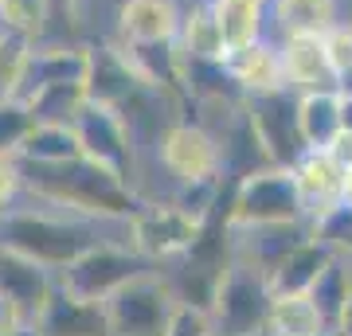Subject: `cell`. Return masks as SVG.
Returning a JSON list of instances; mask_svg holds the SVG:
<instances>
[{
    "mask_svg": "<svg viewBox=\"0 0 352 336\" xmlns=\"http://www.w3.org/2000/svg\"><path fill=\"white\" fill-rule=\"evenodd\" d=\"M20 164H24L32 199L63 208V212L82 215V219H94V223H126L145 203L129 180L94 164L90 157H75V161L63 164H28V161Z\"/></svg>",
    "mask_w": 352,
    "mask_h": 336,
    "instance_id": "6da1fadb",
    "label": "cell"
},
{
    "mask_svg": "<svg viewBox=\"0 0 352 336\" xmlns=\"http://www.w3.org/2000/svg\"><path fill=\"white\" fill-rule=\"evenodd\" d=\"M106 227H122V223H94L82 215H71L63 208H51L39 199L24 196L16 208L0 212V247L16 250L24 258L47 266L51 274L67 270L75 258H82L90 247H98Z\"/></svg>",
    "mask_w": 352,
    "mask_h": 336,
    "instance_id": "7a4b0ae2",
    "label": "cell"
},
{
    "mask_svg": "<svg viewBox=\"0 0 352 336\" xmlns=\"http://www.w3.org/2000/svg\"><path fill=\"white\" fill-rule=\"evenodd\" d=\"M270 278L251 266V262L235 258L223 270L215 298L208 305V317L215 324V336H263L266 333V317H270Z\"/></svg>",
    "mask_w": 352,
    "mask_h": 336,
    "instance_id": "3957f363",
    "label": "cell"
},
{
    "mask_svg": "<svg viewBox=\"0 0 352 336\" xmlns=\"http://www.w3.org/2000/svg\"><path fill=\"white\" fill-rule=\"evenodd\" d=\"M227 223L231 227L305 223V203H302L294 172L282 168V164H270V168H258V172L243 176L239 184L231 188Z\"/></svg>",
    "mask_w": 352,
    "mask_h": 336,
    "instance_id": "277c9868",
    "label": "cell"
},
{
    "mask_svg": "<svg viewBox=\"0 0 352 336\" xmlns=\"http://www.w3.org/2000/svg\"><path fill=\"white\" fill-rule=\"evenodd\" d=\"M204 235V223L188 215L176 199H145L138 212L126 219V243L138 254L164 266V262L184 258Z\"/></svg>",
    "mask_w": 352,
    "mask_h": 336,
    "instance_id": "5b68a950",
    "label": "cell"
},
{
    "mask_svg": "<svg viewBox=\"0 0 352 336\" xmlns=\"http://www.w3.org/2000/svg\"><path fill=\"white\" fill-rule=\"evenodd\" d=\"M149 270H157V266L145 254H138L126 238H102L98 247H90L82 258H75L67 270H59L55 282L71 293H78V298L106 305L126 282L149 274Z\"/></svg>",
    "mask_w": 352,
    "mask_h": 336,
    "instance_id": "8992f818",
    "label": "cell"
},
{
    "mask_svg": "<svg viewBox=\"0 0 352 336\" xmlns=\"http://www.w3.org/2000/svg\"><path fill=\"white\" fill-rule=\"evenodd\" d=\"M176 305H180V298H176V289L168 286V278L157 266L149 274L126 282L106 301L110 333L113 336H164Z\"/></svg>",
    "mask_w": 352,
    "mask_h": 336,
    "instance_id": "52a82bcc",
    "label": "cell"
},
{
    "mask_svg": "<svg viewBox=\"0 0 352 336\" xmlns=\"http://www.w3.org/2000/svg\"><path fill=\"white\" fill-rule=\"evenodd\" d=\"M75 133L82 145V157H90L94 164L110 168L138 188V133L118 106L87 102L82 113L75 117Z\"/></svg>",
    "mask_w": 352,
    "mask_h": 336,
    "instance_id": "ba28073f",
    "label": "cell"
},
{
    "mask_svg": "<svg viewBox=\"0 0 352 336\" xmlns=\"http://www.w3.org/2000/svg\"><path fill=\"white\" fill-rule=\"evenodd\" d=\"M153 149H157L161 168L173 176V184L223 176V149H219V137H215L200 117H176Z\"/></svg>",
    "mask_w": 352,
    "mask_h": 336,
    "instance_id": "9c48e42d",
    "label": "cell"
},
{
    "mask_svg": "<svg viewBox=\"0 0 352 336\" xmlns=\"http://www.w3.org/2000/svg\"><path fill=\"white\" fill-rule=\"evenodd\" d=\"M247 117H251V125H254V133H258V141H263L270 164L294 168V161L309 149L305 137H302V122H298V94L289 87L251 94V98H247Z\"/></svg>",
    "mask_w": 352,
    "mask_h": 336,
    "instance_id": "30bf717a",
    "label": "cell"
},
{
    "mask_svg": "<svg viewBox=\"0 0 352 336\" xmlns=\"http://www.w3.org/2000/svg\"><path fill=\"white\" fill-rule=\"evenodd\" d=\"M32 328H36L39 336H113L106 305H102V301L78 298V293L63 289L59 282L51 286L47 301L36 309Z\"/></svg>",
    "mask_w": 352,
    "mask_h": 336,
    "instance_id": "8fae6325",
    "label": "cell"
},
{
    "mask_svg": "<svg viewBox=\"0 0 352 336\" xmlns=\"http://www.w3.org/2000/svg\"><path fill=\"white\" fill-rule=\"evenodd\" d=\"M282 67H286V87L294 94H314V90H340L337 67L329 59L325 36H286L278 39Z\"/></svg>",
    "mask_w": 352,
    "mask_h": 336,
    "instance_id": "7c38bea8",
    "label": "cell"
},
{
    "mask_svg": "<svg viewBox=\"0 0 352 336\" xmlns=\"http://www.w3.org/2000/svg\"><path fill=\"white\" fill-rule=\"evenodd\" d=\"M294 180H298V192H302V203H305V223L321 215L325 208L340 203L344 199V176L349 168L333 157L329 149H305L298 161H294Z\"/></svg>",
    "mask_w": 352,
    "mask_h": 336,
    "instance_id": "4fadbf2b",
    "label": "cell"
},
{
    "mask_svg": "<svg viewBox=\"0 0 352 336\" xmlns=\"http://www.w3.org/2000/svg\"><path fill=\"white\" fill-rule=\"evenodd\" d=\"M231 227V223H227ZM302 238H309V223H263V227H231V243H235V258L258 266L270 274L278 262Z\"/></svg>",
    "mask_w": 352,
    "mask_h": 336,
    "instance_id": "5bb4252c",
    "label": "cell"
},
{
    "mask_svg": "<svg viewBox=\"0 0 352 336\" xmlns=\"http://www.w3.org/2000/svg\"><path fill=\"white\" fill-rule=\"evenodd\" d=\"M184 8L176 0H122L118 4V36L129 43H161L180 36Z\"/></svg>",
    "mask_w": 352,
    "mask_h": 336,
    "instance_id": "9a60e30c",
    "label": "cell"
},
{
    "mask_svg": "<svg viewBox=\"0 0 352 336\" xmlns=\"http://www.w3.org/2000/svg\"><path fill=\"white\" fill-rule=\"evenodd\" d=\"M87 71H90V47H78V43L36 47L32 51V63H28L20 102H28L36 90L55 87V82H87Z\"/></svg>",
    "mask_w": 352,
    "mask_h": 336,
    "instance_id": "2e32d148",
    "label": "cell"
},
{
    "mask_svg": "<svg viewBox=\"0 0 352 336\" xmlns=\"http://www.w3.org/2000/svg\"><path fill=\"white\" fill-rule=\"evenodd\" d=\"M227 71L235 75L247 98L251 94H263V90H278L286 87V67H282V47L270 43V39H258V43H247V47H231L223 55Z\"/></svg>",
    "mask_w": 352,
    "mask_h": 336,
    "instance_id": "e0dca14e",
    "label": "cell"
},
{
    "mask_svg": "<svg viewBox=\"0 0 352 336\" xmlns=\"http://www.w3.org/2000/svg\"><path fill=\"white\" fill-rule=\"evenodd\" d=\"M329 258H337V254H333L325 243H317L314 235L302 238V243L266 274L270 278V289H274V293H305V289L317 282V274L329 266Z\"/></svg>",
    "mask_w": 352,
    "mask_h": 336,
    "instance_id": "ac0fdd59",
    "label": "cell"
},
{
    "mask_svg": "<svg viewBox=\"0 0 352 336\" xmlns=\"http://www.w3.org/2000/svg\"><path fill=\"white\" fill-rule=\"evenodd\" d=\"M51 286H55V274L47 266H39V262L16 254V250L0 247V289H8L16 301H24L32 309V321H36V309L47 301Z\"/></svg>",
    "mask_w": 352,
    "mask_h": 336,
    "instance_id": "d6986e66",
    "label": "cell"
},
{
    "mask_svg": "<svg viewBox=\"0 0 352 336\" xmlns=\"http://www.w3.org/2000/svg\"><path fill=\"white\" fill-rule=\"evenodd\" d=\"M278 36H329L337 20V0H270Z\"/></svg>",
    "mask_w": 352,
    "mask_h": 336,
    "instance_id": "ffe728a7",
    "label": "cell"
},
{
    "mask_svg": "<svg viewBox=\"0 0 352 336\" xmlns=\"http://www.w3.org/2000/svg\"><path fill=\"white\" fill-rule=\"evenodd\" d=\"M176 43H180V51L188 59H223L227 55V39H223V27H219L212 0H196V4L184 8Z\"/></svg>",
    "mask_w": 352,
    "mask_h": 336,
    "instance_id": "44dd1931",
    "label": "cell"
},
{
    "mask_svg": "<svg viewBox=\"0 0 352 336\" xmlns=\"http://www.w3.org/2000/svg\"><path fill=\"white\" fill-rule=\"evenodd\" d=\"M333 333L317 309V301L305 293H274L270 317H266V336H321Z\"/></svg>",
    "mask_w": 352,
    "mask_h": 336,
    "instance_id": "7402d4cb",
    "label": "cell"
},
{
    "mask_svg": "<svg viewBox=\"0 0 352 336\" xmlns=\"http://www.w3.org/2000/svg\"><path fill=\"white\" fill-rule=\"evenodd\" d=\"M298 122H302V137L309 149H329L337 141V133L344 129V122H340V90L298 94Z\"/></svg>",
    "mask_w": 352,
    "mask_h": 336,
    "instance_id": "603a6c76",
    "label": "cell"
},
{
    "mask_svg": "<svg viewBox=\"0 0 352 336\" xmlns=\"http://www.w3.org/2000/svg\"><path fill=\"white\" fill-rule=\"evenodd\" d=\"M309 298L317 301V309L325 317V324L333 333H340L344 324V313H349L352 301V258H329V266L317 274V282L309 286Z\"/></svg>",
    "mask_w": 352,
    "mask_h": 336,
    "instance_id": "cb8c5ba5",
    "label": "cell"
},
{
    "mask_svg": "<svg viewBox=\"0 0 352 336\" xmlns=\"http://www.w3.org/2000/svg\"><path fill=\"white\" fill-rule=\"evenodd\" d=\"M227 51L266 39V0H212Z\"/></svg>",
    "mask_w": 352,
    "mask_h": 336,
    "instance_id": "d4e9b609",
    "label": "cell"
},
{
    "mask_svg": "<svg viewBox=\"0 0 352 336\" xmlns=\"http://www.w3.org/2000/svg\"><path fill=\"white\" fill-rule=\"evenodd\" d=\"M75 157H82L75 125L36 122V129L20 145V161H28V164H63V161H75Z\"/></svg>",
    "mask_w": 352,
    "mask_h": 336,
    "instance_id": "484cf974",
    "label": "cell"
},
{
    "mask_svg": "<svg viewBox=\"0 0 352 336\" xmlns=\"http://www.w3.org/2000/svg\"><path fill=\"white\" fill-rule=\"evenodd\" d=\"M90 102L87 82H55V87H43L28 98V110L36 122L47 125H75V117L82 113V106Z\"/></svg>",
    "mask_w": 352,
    "mask_h": 336,
    "instance_id": "4316f807",
    "label": "cell"
},
{
    "mask_svg": "<svg viewBox=\"0 0 352 336\" xmlns=\"http://www.w3.org/2000/svg\"><path fill=\"white\" fill-rule=\"evenodd\" d=\"M32 51L36 43L16 32H0V102L20 98L28 78V63H32Z\"/></svg>",
    "mask_w": 352,
    "mask_h": 336,
    "instance_id": "83f0119b",
    "label": "cell"
},
{
    "mask_svg": "<svg viewBox=\"0 0 352 336\" xmlns=\"http://www.w3.org/2000/svg\"><path fill=\"white\" fill-rule=\"evenodd\" d=\"M51 12H55L51 0H0V32H16L36 43L47 36Z\"/></svg>",
    "mask_w": 352,
    "mask_h": 336,
    "instance_id": "f1b7e54d",
    "label": "cell"
},
{
    "mask_svg": "<svg viewBox=\"0 0 352 336\" xmlns=\"http://www.w3.org/2000/svg\"><path fill=\"white\" fill-rule=\"evenodd\" d=\"M309 235H314L317 243H325L333 254L352 258V203L340 199V203L325 208L321 215H314V219H309Z\"/></svg>",
    "mask_w": 352,
    "mask_h": 336,
    "instance_id": "f546056e",
    "label": "cell"
},
{
    "mask_svg": "<svg viewBox=\"0 0 352 336\" xmlns=\"http://www.w3.org/2000/svg\"><path fill=\"white\" fill-rule=\"evenodd\" d=\"M32 129H36V117L28 110V102L20 98L0 102V153H16L20 157V145L28 141Z\"/></svg>",
    "mask_w": 352,
    "mask_h": 336,
    "instance_id": "4dcf8cb0",
    "label": "cell"
},
{
    "mask_svg": "<svg viewBox=\"0 0 352 336\" xmlns=\"http://www.w3.org/2000/svg\"><path fill=\"white\" fill-rule=\"evenodd\" d=\"M28 196V180H24V164L16 153H0V212L16 208Z\"/></svg>",
    "mask_w": 352,
    "mask_h": 336,
    "instance_id": "1f68e13d",
    "label": "cell"
},
{
    "mask_svg": "<svg viewBox=\"0 0 352 336\" xmlns=\"http://www.w3.org/2000/svg\"><path fill=\"white\" fill-rule=\"evenodd\" d=\"M164 336H215V324L208 317V309L180 301L173 313V321H168V328H164Z\"/></svg>",
    "mask_w": 352,
    "mask_h": 336,
    "instance_id": "d6a6232c",
    "label": "cell"
},
{
    "mask_svg": "<svg viewBox=\"0 0 352 336\" xmlns=\"http://www.w3.org/2000/svg\"><path fill=\"white\" fill-rule=\"evenodd\" d=\"M325 47H329L333 67H337L340 90H352V24H337V27H333V32L325 36Z\"/></svg>",
    "mask_w": 352,
    "mask_h": 336,
    "instance_id": "836d02e7",
    "label": "cell"
},
{
    "mask_svg": "<svg viewBox=\"0 0 352 336\" xmlns=\"http://www.w3.org/2000/svg\"><path fill=\"white\" fill-rule=\"evenodd\" d=\"M32 328V309L16 301L8 289H0V336H20Z\"/></svg>",
    "mask_w": 352,
    "mask_h": 336,
    "instance_id": "e575fe53",
    "label": "cell"
},
{
    "mask_svg": "<svg viewBox=\"0 0 352 336\" xmlns=\"http://www.w3.org/2000/svg\"><path fill=\"white\" fill-rule=\"evenodd\" d=\"M329 153H333V157H337V161L344 164V168H349V164H352V133H349V129H340L337 141L329 145Z\"/></svg>",
    "mask_w": 352,
    "mask_h": 336,
    "instance_id": "d590c367",
    "label": "cell"
},
{
    "mask_svg": "<svg viewBox=\"0 0 352 336\" xmlns=\"http://www.w3.org/2000/svg\"><path fill=\"white\" fill-rule=\"evenodd\" d=\"M340 122L352 133V90H340Z\"/></svg>",
    "mask_w": 352,
    "mask_h": 336,
    "instance_id": "8d00e7d4",
    "label": "cell"
},
{
    "mask_svg": "<svg viewBox=\"0 0 352 336\" xmlns=\"http://www.w3.org/2000/svg\"><path fill=\"white\" fill-rule=\"evenodd\" d=\"M340 333L352 336V301H349V313H344V324H340Z\"/></svg>",
    "mask_w": 352,
    "mask_h": 336,
    "instance_id": "74e56055",
    "label": "cell"
},
{
    "mask_svg": "<svg viewBox=\"0 0 352 336\" xmlns=\"http://www.w3.org/2000/svg\"><path fill=\"white\" fill-rule=\"evenodd\" d=\"M344 199L352 203V164H349V176H344Z\"/></svg>",
    "mask_w": 352,
    "mask_h": 336,
    "instance_id": "f35d334b",
    "label": "cell"
},
{
    "mask_svg": "<svg viewBox=\"0 0 352 336\" xmlns=\"http://www.w3.org/2000/svg\"><path fill=\"white\" fill-rule=\"evenodd\" d=\"M20 336H39V333H36V328H28V333H20Z\"/></svg>",
    "mask_w": 352,
    "mask_h": 336,
    "instance_id": "ab89813d",
    "label": "cell"
},
{
    "mask_svg": "<svg viewBox=\"0 0 352 336\" xmlns=\"http://www.w3.org/2000/svg\"><path fill=\"white\" fill-rule=\"evenodd\" d=\"M321 336H340V333H321Z\"/></svg>",
    "mask_w": 352,
    "mask_h": 336,
    "instance_id": "60d3db41",
    "label": "cell"
},
{
    "mask_svg": "<svg viewBox=\"0 0 352 336\" xmlns=\"http://www.w3.org/2000/svg\"><path fill=\"white\" fill-rule=\"evenodd\" d=\"M266 4H270V0H266Z\"/></svg>",
    "mask_w": 352,
    "mask_h": 336,
    "instance_id": "b9f144b4",
    "label": "cell"
},
{
    "mask_svg": "<svg viewBox=\"0 0 352 336\" xmlns=\"http://www.w3.org/2000/svg\"><path fill=\"white\" fill-rule=\"evenodd\" d=\"M340 336H344V333H340Z\"/></svg>",
    "mask_w": 352,
    "mask_h": 336,
    "instance_id": "7bdbcfd3",
    "label": "cell"
},
{
    "mask_svg": "<svg viewBox=\"0 0 352 336\" xmlns=\"http://www.w3.org/2000/svg\"><path fill=\"white\" fill-rule=\"evenodd\" d=\"M263 336H266V333H263Z\"/></svg>",
    "mask_w": 352,
    "mask_h": 336,
    "instance_id": "ee69618b",
    "label": "cell"
}]
</instances>
